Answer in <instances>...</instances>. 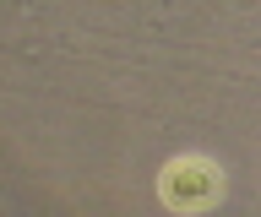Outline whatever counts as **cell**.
Instances as JSON below:
<instances>
[{"mask_svg":"<svg viewBox=\"0 0 261 217\" xmlns=\"http://www.w3.org/2000/svg\"><path fill=\"white\" fill-rule=\"evenodd\" d=\"M158 201L174 206V212H207V206L223 201V168L207 152H179L158 174Z\"/></svg>","mask_w":261,"mask_h":217,"instance_id":"6da1fadb","label":"cell"}]
</instances>
